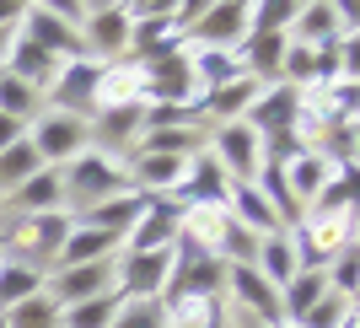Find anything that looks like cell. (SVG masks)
<instances>
[{
    "label": "cell",
    "instance_id": "f546056e",
    "mask_svg": "<svg viewBox=\"0 0 360 328\" xmlns=\"http://www.w3.org/2000/svg\"><path fill=\"white\" fill-rule=\"evenodd\" d=\"M38 167H44V162H38V151H32L27 134H22L16 146H6V151H0V199L11 194V189H22V183H27Z\"/></svg>",
    "mask_w": 360,
    "mask_h": 328
},
{
    "label": "cell",
    "instance_id": "d6a6232c",
    "mask_svg": "<svg viewBox=\"0 0 360 328\" xmlns=\"http://www.w3.org/2000/svg\"><path fill=\"white\" fill-rule=\"evenodd\" d=\"M323 280H328L333 296L355 301V296H360V248H339V253L323 264Z\"/></svg>",
    "mask_w": 360,
    "mask_h": 328
},
{
    "label": "cell",
    "instance_id": "277c9868",
    "mask_svg": "<svg viewBox=\"0 0 360 328\" xmlns=\"http://www.w3.org/2000/svg\"><path fill=\"white\" fill-rule=\"evenodd\" d=\"M290 248L296 269H323L339 248H355V215H301V226H290Z\"/></svg>",
    "mask_w": 360,
    "mask_h": 328
},
{
    "label": "cell",
    "instance_id": "60d3db41",
    "mask_svg": "<svg viewBox=\"0 0 360 328\" xmlns=\"http://www.w3.org/2000/svg\"><path fill=\"white\" fill-rule=\"evenodd\" d=\"M0 258H6V232H0Z\"/></svg>",
    "mask_w": 360,
    "mask_h": 328
},
{
    "label": "cell",
    "instance_id": "7bdbcfd3",
    "mask_svg": "<svg viewBox=\"0 0 360 328\" xmlns=\"http://www.w3.org/2000/svg\"><path fill=\"white\" fill-rule=\"evenodd\" d=\"M0 328H6V323H0Z\"/></svg>",
    "mask_w": 360,
    "mask_h": 328
},
{
    "label": "cell",
    "instance_id": "44dd1931",
    "mask_svg": "<svg viewBox=\"0 0 360 328\" xmlns=\"http://www.w3.org/2000/svg\"><path fill=\"white\" fill-rule=\"evenodd\" d=\"M226 215H231L242 232H253V237H274V232H285V226L274 221L269 199L258 194L253 183H231V194H226Z\"/></svg>",
    "mask_w": 360,
    "mask_h": 328
},
{
    "label": "cell",
    "instance_id": "1f68e13d",
    "mask_svg": "<svg viewBox=\"0 0 360 328\" xmlns=\"http://www.w3.org/2000/svg\"><path fill=\"white\" fill-rule=\"evenodd\" d=\"M60 307L49 301V291H38V296H27V301H16L11 313H0V323L6 328H60Z\"/></svg>",
    "mask_w": 360,
    "mask_h": 328
},
{
    "label": "cell",
    "instance_id": "e0dca14e",
    "mask_svg": "<svg viewBox=\"0 0 360 328\" xmlns=\"http://www.w3.org/2000/svg\"><path fill=\"white\" fill-rule=\"evenodd\" d=\"M0 70L16 75L22 87H32L38 97H44V92L54 87V75H60V60H54V54H44L38 44H27V38L16 32L11 44H6V60H0Z\"/></svg>",
    "mask_w": 360,
    "mask_h": 328
},
{
    "label": "cell",
    "instance_id": "7a4b0ae2",
    "mask_svg": "<svg viewBox=\"0 0 360 328\" xmlns=\"http://www.w3.org/2000/svg\"><path fill=\"white\" fill-rule=\"evenodd\" d=\"M60 178H65V205H70V215L129 189L124 156H108V151H97V146H86L81 156H70V162L60 167Z\"/></svg>",
    "mask_w": 360,
    "mask_h": 328
},
{
    "label": "cell",
    "instance_id": "3957f363",
    "mask_svg": "<svg viewBox=\"0 0 360 328\" xmlns=\"http://www.w3.org/2000/svg\"><path fill=\"white\" fill-rule=\"evenodd\" d=\"M11 232H6V253L11 258H27V264H54V253L65 248V237H70L75 215L70 210H49V215H11Z\"/></svg>",
    "mask_w": 360,
    "mask_h": 328
},
{
    "label": "cell",
    "instance_id": "ab89813d",
    "mask_svg": "<svg viewBox=\"0 0 360 328\" xmlns=\"http://www.w3.org/2000/svg\"><path fill=\"white\" fill-rule=\"evenodd\" d=\"M339 328H360V313H349V317H345V323H339Z\"/></svg>",
    "mask_w": 360,
    "mask_h": 328
},
{
    "label": "cell",
    "instance_id": "ffe728a7",
    "mask_svg": "<svg viewBox=\"0 0 360 328\" xmlns=\"http://www.w3.org/2000/svg\"><path fill=\"white\" fill-rule=\"evenodd\" d=\"M140 210H146V194H140V189H124V194H113V199H97V205L75 210V221L97 226V232H113V237H129V226L140 221Z\"/></svg>",
    "mask_w": 360,
    "mask_h": 328
},
{
    "label": "cell",
    "instance_id": "5b68a950",
    "mask_svg": "<svg viewBox=\"0 0 360 328\" xmlns=\"http://www.w3.org/2000/svg\"><path fill=\"white\" fill-rule=\"evenodd\" d=\"M172 264H178L172 248H156V253H124L119 248V258H113L119 296L124 301H162L167 285H172Z\"/></svg>",
    "mask_w": 360,
    "mask_h": 328
},
{
    "label": "cell",
    "instance_id": "d6986e66",
    "mask_svg": "<svg viewBox=\"0 0 360 328\" xmlns=\"http://www.w3.org/2000/svg\"><path fill=\"white\" fill-rule=\"evenodd\" d=\"M140 103H146L140 65H129V60L103 65V81H97V103H91V113H108V108H140ZM91 113H86V119H91Z\"/></svg>",
    "mask_w": 360,
    "mask_h": 328
},
{
    "label": "cell",
    "instance_id": "f35d334b",
    "mask_svg": "<svg viewBox=\"0 0 360 328\" xmlns=\"http://www.w3.org/2000/svg\"><path fill=\"white\" fill-rule=\"evenodd\" d=\"M11 38H16V32H0V60H6V44H11Z\"/></svg>",
    "mask_w": 360,
    "mask_h": 328
},
{
    "label": "cell",
    "instance_id": "8d00e7d4",
    "mask_svg": "<svg viewBox=\"0 0 360 328\" xmlns=\"http://www.w3.org/2000/svg\"><path fill=\"white\" fill-rule=\"evenodd\" d=\"M108 328H167V307L162 301H119Z\"/></svg>",
    "mask_w": 360,
    "mask_h": 328
},
{
    "label": "cell",
    "instance_id": "52a82bcc",
    "mask_svg": "<svg viewBox=\"0 0 360 328\" xmlns=\"http://www.w3.org/2000/svg\"><path fill=\"white\" fill-rule=\"evenodd\" d=\"M81 44H86L91 60H124L129 54V11H124V0H86V11H81Z\"/></svg>",
    "mask_w": 360,
    "mask_h": 328
},
{
    "label": "cell",
    "instance_id": "484cf974",
    "mask_svg": "<svg viewBox=\"0 0 360 328\" xmlns=\"http://www.w3.org/2000/svg\"><path fill=\"white\" fill-rule=\"evenodd\" d=\"M253 269L264 275V280L274 285V291H285L290 275H296V248H290V232H274V237H258V258Z\"/></svg>",
    "mask_w": 360,
    "mask_h": 328
},
{
    "label": "cell",
    "instance_id": "7c38bea8",
    "mask_svg": "<svg viewBox=\"0 0 360 328\" xmlns=\"http://www.w3.org/2000/svg\"><path fill=\"white\" fill-rule=\"evenodd\" d=\"M242 38H248V0H210L183 44L188 49H231L237 54Z\"/></svg>",
    "mask_w": 360,
    "mask_h": 328
},
{
    "label": "cell",
    "instance_id": "4dcf8cb0",
    "mask_svg": "<svg viewBox=\"0 0 360 328\" xmlns=\"http://www.w3.org/2000/svg\"><path fill=\"white\" fill-rule=\"evenodd\" d=\"M0 113H6V119H16V124H32L38 113H44V97H38L32 87H22L16 75L0 70Z\"/></svg>",
    "mask_w": 360,
    "mask_h": 328
},
{
    "label": "cell",
    "instance_id": "4fadbf2b",
    "mask_svg": "<svg viewBox=\"0 0 360 328\" xmlns=\"http://www.w3.org/2000/svg\"><path fill=\"white\" fill-rule=\"evenodd\" d=\"M44 291H49V301H54L60 313H70V307H81V301H91V296H108V291H119V280H113V258H108V264L49 269Z\"/></svg>",
    "mask_w": 360,
    "mask_h": 328
},
{
    "label": "cell",
    "instance_id": "8fae6325",
    "mask_svg": "<svg viewBox=\"0 0 360 328\" xmlns=\"http://www.w3.org/2000/svg\"><path fill=\"white\" fill-rule=\"evenodd\" d=\"M140 81H146V103H172V108H194V103H199L188 49H178V54H162V60L140 65Z\"/></svg>",
    "mask_w": 360,
    "mask_h": 328
},
{
    "label": "cell",
    "instance_id": "9a60e30c",
    "mask_svg": "<svg viewBox=\"0 0 360 328\" xmlns=\"http://www.w3.org/2000/svg\"><path fill=\"white\" fill-rule=\"evenodd\" d=\"M296 113H301V92L285 87V81H274V87H258V97H253V108L242 113V124L253 134H280V130L296 124Z\"/></svg>",
    "mask_w": 360,
    "mask_h": 328
},
{
    "label": "cell",
    "instance_id": "b9f144b4",
    "mask_svg": "<svg viewBox=\"0 0 360 328\" xmlns=\"http://www.w3.org/2000/svg\"><path fill=\"white\" fill-rule=\"evenodd\" d=\"M280 328H296V323H280Z\"/></svg>",
    "mask_w": 360,
    "mask_h": 328
},
{
    "label": "cell",
    "instance_id": "83f0119b",
    "mask_svg": "<svg viewBox=\"0 0 360 328\" xmlns=\"http://www.w3.org/2000/svg\"><path fill=\"white\" fill-rule=\"evenodd\" d=\"M317 296H328L323 269H296V275H290V285L280 291V323H301V313H307Z\"/></svg>",
    "mask_w": 360,
    "mask_h": 328
},
{
    "label": "cell",
    "instance_id": "74e56055",
    "mask_svg": "<svg viewBox=\"0 0 360 328\" xmlns=\"http://www.w3.org/2000/svg\"><path fill=\"white\" fill-rule=\"evenodd\" d=\"M22 11H27V0H0V32L22 27Z\"/></svg>",
    "mask_w": 360,
    "mask_h": 328
},
{
    "label": "cell",
    "instance_id": "4316f807",
    "mask_svg": "<svg viewBox=\"0 0 360 328\" xmlns=\"http://www.w3.org/2000/svg\"><path fill=\"white\" fill-rule=\"evenodd\" d=\"M328 172H333V167L323 162L317 151H301V156H296L290 167H280V178H285V189L296 194V205H301V210H307V205L317 199V189L328 183Z\"/></svg>",
    "mask_w": 360,
    "mask_h": 328
},
{
    "label": "cell",
    "instance_id": "5bb4252c",
    "mask_svg": "<svg viewBox=\"0 0 360 328\" xmlns=\"http://www.w3.org/2000/svg\"><path fill=\"white\" fill-rule=\"evenodd\" d=\"M178 226H183V205L172 194H146V210L140 221L129 226L124 237V253H156V248H172L178 242Z\"/></svg>",
    "mask_w": 360,
    "mask_h": 328
},
{
    "label": "cell",
    "instance_id": "836d02e7",
    "mask_svg": "<svg viewBox=\"0 0 360 328\" xmlns=\"http://www.w3.org/2000/svg\"><path fill=\"white\" fill-rule=\"evenodd\" d=\"M296 22V0H253L248 6V32H285Z\"/></svg>",
    "mask_w": 360,
    "mask_h": 328
},
{
    "label": "cell",
    "instance_id": "603a6c76",
    "mask_svg": "<svg viewBox=\"0 0 360 328\" xmlns=\"http://www.w3.org/2000/svg\"><path fill=\"white\" fill-rule=\"evenodd\" d=\"M44 280H49L44 264H27V258H11V253H6V258H0V313H11L16 301L38 296Z\"/></svg>",
    "mask_w": 360,
    "mask_h": 328
},
{
    "label": "cell",
    "instance_id": "2e32d148",
    "mask_svg": "<svg viewBox=\"0 0 360 328\" xmlns=\"http://www.w3.org/2000/svg\"><path fill=\"white\" fill-rule=\"evenodd\" d=\"M0 210H11V215H49V210H70V205H65L60 167H38L22 189H11V194L0 199Z\"/></svg>",
    "mask_w": 360,
    "mask_h": 328
},
{
    "label": "cell",
    "instance_id": "d590c367",
    "mask_svg": "<svg viewBox=\"0 0 360 328\" xmlns=\"http://www.w3.org/2000/svg\"><path fill=\"white\" fill-rule=\"evenodd\" d=\"M349 313H355V301H345V296H333V291H328V296H317L312 307L301 313V323H296V328H339Z\"/></svg>",
    "mask_w": 360,
    "mask_h": 328
},
{
    "label": "cell",
    "instance_id": "e575fe53",
    "mask_svg": "<svg viewBox=\"0 0 360 328\" xmlns=\"http://www.w3.org/2000/svg\"><path fill=\"white\" fill-rule=\"evenodd\" d=\"M119 291H108V296H91V301H81V307H70V313L60 317V328H108L113 323V313H119Z\"/></svg>",
    "mask_w": 360,
    "mask_h": 328
},
{
    "label": "cell",
    "instance_id": "d4e9b609",
    "mask_svg": "<svg viewBox=\"0 0 360 328\" xmlns=\"http://www.w3.org/2000/svg\"><path fill=\"white\" fill-rule=\"evenodd\" d=\"M140 156H194L205 151V124H178V130H146L135 140Z\"/></svg>",
    "mask_w": 360,
    "mask_h": 328
},
{
    "label": "cell",
    "instance_id": "f1b7e54d",
    "mask_svg": "<svg viewBox=\"0 0 360 328\" xmlns=\"http://www.w3.org/2000/svg\"><path fill=\"white\" fill-rule=\"evenodd\" d=\"M307 215H355V167H333L317 199L307 205Z\"/></svg>",
    "mask_w": 360,
    "mask_h": 328
},
{
    "label": "cell",
    "instance_id": "ba28073f",
    "mask_svg": "<svg viewBox=\"0 0 360 328\" xmlns=\"http://www.w3.org/2000/svg\"><path fill=\"white\" fill-rule=\"evenodd\" d=\"M221 301H226V313H231V317H253V323L280 328V291H274L258 269H248V264H226Z\"/></svg>",
    "mask_w": 360,
    "mask_h": 328
},
{
    "label": "cell",
    "instance_id": "7402d4cb",
    "mask_svg": "<svg viewBox=\"0 0 360 328\" xmlns=\"http://www.w3.org/2000/svg\"><path fill=\"white\" fill-rule=\"evenodd\" d=\"M339 38V0H296V22H290V44H328Z\"/></svg>",
    "mask_w": 360,
    "mask_h": 328
},
{
    "label": "cell",
    "instance_id": "ac0fdd59",
    "mask_svg": "<svg viewBox=\"0 0 360 328\" xmlns=\"http://www.w3.org/2000/svg\"><path fill=\"white\" fill-rule=\"evenodd\" d=\"M124 237H113V232H97V226H70V237H65V248L54 253V264L49 269H75V264H108V258H119Z\"/></svg>",
    "mask_w": 360,
    "mask_h": 328
},
{
    "label": "cell",
    "instance_id": "cb8c5ba5",
    "mask_svg": "<svg viewBox=\"0 0 360 328\" xmlns=\"http://www.w3.org/2000/svg\"><path fill=\"white\" fill-rule=\"evenodd\" d=\"M188 65H194L199 97H205V92H215V87H231V81H242V75H248L231 49H188Z\"/></svg>",
    "mask_w": 360,
    "mask_h": 328
},
{
    "label": "cell",
    "instance_id": "6da1fadb",
    "mask_svg": "<svg viewBox=\"0 0 360 328\" xmlns=\"http://www.w3.org/2000/svg\"><path fill=\"white\" fill-rule=\"evenodd\" d=\"M81 11H86V0H38V6H27L22 11V38L27 44H38L44 54H54V60H81L86 54V44H81Z\"/></svg>",
    "mask_w": 360,
    "mask_h": 328
},
{
    "label": "cell",
    "instance_id": "8992f818",
    "mask_svg": "<svg viewBox=\"0 0 360 328\" xmlns=\"http://www.w3.org/2000/svg\"><path fill=\"white\" fill-rule=\"evenodd\" d=\"M27 140H32V151H38L44 167H65L70 156H81V151L91 146V130H86L81 113H54V108H44V113L27 124Z\"/></svg>",
    "mask_w": 360,
    "mask_h": 328
},
{
    "label": "cell",
    "instance_id": "9c48e42d",
    "mask_svg": "<svg viewBox=\"0 0 360 328\" xmlns=\"http://www.w3.org/2000/svg\"><path fill=\"white\" fill-rule=\"evenodd\" d=\"M97 81H103V60H91V54L65 60L60 75H54V87L44 92V108H54V113H81V119H86L91 103H97Z\"/></svg>",
    "mask_w": 360,
    "mask_h": 328
},
{
    "label": "cell",
    "instance_id": "30bf717a",
    "mask_svg": "<svg viewBox=\"0 0 360 328\" xmlns=\"http://www.w3.org/2000/svg\"><path fill=\"white\" fill-rule=\"evenodd\" d=\"M205 151L221 162V172H226L231 183H253V178H258V134L248 130L242 119L205 130Z\"/></svg>",
    "mask_w": 360,
    "mask_h": 328
}]
</instances>
